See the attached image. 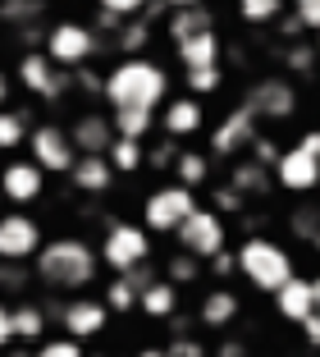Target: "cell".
Wrapping results in <instances>:
<instances>
[{"mask_svg": "<svg viewBox=\"0 0 320 357\" xmlns=\"http://www.w3.org/2000/svg\"><path fill=\"white\" fill-rule=\"evenodd\" d=\"M238 19L252 23V28L279 23V19H284V0H238Z\"/></svg>", "mask_w": 320, "mask_h": 357, "instance_id": "4dcf8cb0", "label": "cell"}, {"mask_svg": "<svg viewBox=\"0 0 320 357\" xmlns=\"http://www.w3.org/2000/svg\"><path fill=\"white\" fill-rule=\"evenodd\" d=\"M165 10H188V5H201V0H160Z\"/></svg>", "mask_w": 320, "mask_h": 357, "instance_id": "c3c4849f", "label": "cell"}, {"mask_svg": "<svg viewBox=\"0 0 320 357\" xmlns=\"http://www.w3.org/2000/svg\"><path fill=\"white\" fill-rule=\"evenodd\" d=\"M243 353H247L243 344H224V348H220V357H243Z\"/></svg>", "mask_w": 320, "mask_h": 357, "instance_id": "681fc988", "label": "cell"}, {"mask_svg": "<svg viewBox=\"0 0 320 357\" xmlns=\"http://www.w3.org/2000/svg\"><path fill=\"white\" fill-rule=\"evenodd\" d=\"M32 261H37V275H42L46 289L73 294V289H87L96 280V252L83 238H51V243H42V252Z\"/></svg>", "mask_w": 320, "mask_h": 357, "instance_id": "7a4b0ae2", "label": "cell"}, {"mask_svg": "<svg viewBox=\"0 0 320 357\" xmlns=\"http://www.w3.org/2000/svg\"><path fill=\"white\" fill-rule=\"evenodd\" d=\"M211 178V156L206 151H178L174 156V183H183V188H201Z\"/></svg>", "mask_w": 320, "mask_h": 357, "instance_id": "d4e9b609", "label": "cell"}, {"mask_svg": "<svg viewBox=\"0 0 320 357\" xmlns=\"http://www.w3.org/2000/svg\"><path fill=\"white\" fill-rule=\"evenodd\" d=\"M46 192V174L32 160H10L0 169V197H10L14 206H32Z\"/></svg>", "mask_w": 320, "mask_h": 357, "instance_id": "9a60e30c", "label": "cell"}, {"mask_svg": "<svg viewBox=\"0 0 320 357\" xmlns=\"http://www.w3.org/2000/svg\"><path fill=\"white\" fill-rule=\"evenodd\" d=\"M42 51L55 69L69 74V69H87V64H92V55L101 51V37H96V28H87V23L64 19V23H51V28H46Z\"/></svg>", "mask_w": 320, "mask_h": 357, "instance_id": "277c9868", "label": "cell"}, {"mask_svg": "<svg viewBox=\"0 0 320 357\" xmlns=\"http://www.w3.org/2000/svg\"><path fill=\"white\" fill-rule=\"evenodd\" d=\"M146 257H151V238H146V229H142V225L114 220L110 229H105V238H101V257H96V261H105L110 271L128 275L133 266H142Z\"/></svg>", "mask_w": 320, "mask_h": 357, "instance_id": "52a82bcc", "label": "cell"}, {"mask_svg": "<svg viewBox=\"0 0 320 357\" xmlns=\"http://www.w3.org/2000/svg\"><path fill=\"white\" fill-rule=\"evenodd\" d=\"M275 312L284 316V321H293V326H302V321L316 312V298H311V280H298V275H293V280L275 294Z\"/></svg>", "mask_w": 320, "mask_h": 357, "instance_id": "ffe728a7", "label": "cell"}, {"mask_svg": "<svg viewBox=\"0 0 320 357\" xmlns=\"http://www.w3.org/2000/svg\"><path fill=\"white\" fill-rule=\"evenodd\" d=\"M69 178H73V188L87 192V197H105V192L114 188V169H110L105 156H78L73 169H69Z\"/></svg>", "mask_w": 320, "mask_h": 357, "instance_id": "ac0fdd59", "label": "cell"}, {"mask_svg": "<svg viewBox=\"0 0 320 357\" xmlns=\"http://www.w3.org/2000/svg\"><path fill=\"white\" fill-rule=\"evenodd\" d=\"M302 335H307V344H311V348H320V316H316V312L302 321Z\"/></svg>", "mask_w": 320, "mask_h": 357, "instance_id": "bcb514c9", "label": "cell"}, {"mask_svg": "<svg viewBox=\"0 0 320 357\" xmlns=\"http://www.w3.org/2000/svg\"><path fill=\"white\" fill-rule=\"evenodd\" d=\"M174 55L183 69H211V64H220V55H224V42H220V32H197V37H188V42H174Z\"/></svg>", "mask_w": 320, "mask_h": 357, "instance_id": "d6986e66", "label": "cell"}, {"mask_svg": "<svg viewBox=\"0 0 320 357\" xmlns=\"http://www.w3.org/2000/svg\"><path fill=\"white\" fill-rule=\"evenodd\" d=\"M133 307H137V289L119 275V280L105 289V312H133Z\"/></svg>", "mask_w": 320, "mask_h": 357, "instance_id": "e575fe53", "label": "cell"}, {"mask_svg": "<svg viewBox=\"0 0 320 357\" xmlns=\"http://www.w3.org/2000/svg\"><path fill=\"white\" fill-rule=\"evenodd\" d=\"M19 83L28 87L32 96H42V101H60V96H69V74L55 69V64L46 60V51H23L19 55Z\"/></svg>", "mask_w": 320, "mask_h": 357, "instance_id": "7c38bea8", "label": "cell"}, {"mask_svg": "<svg viewBox=\"0 0 320 357\" xmlns=\"http://www.w3.org/2000/svg\"><path fill=\"white\" fill-rule=\"evenodd\" d=\"M174 238H178V248H183L188 257H197V261H211L215 252H224V238H229L224 215H215L211 206H197L192 215H188V220L174 229Z\"/></svg>", "mask_w": 320, "mask_h": 357, "instance_id": "ba28073f", "label": "cell"}, {"mask_svg": "<svg viewBox=\"0 0 320 357\" xmlns=\"http://www.w3.org/2000/svg\"><path fill=\"white\" fill-rule=\"evenodd\" d=\"M234 266L247 275V284H257L261 294H279L293 280V257L279 248L275 238H247L238 248Z\"/></svg>", "mask_w": 320, "mask_h": 357, "instance_id": "3957f363", "label": "cell"}, {"mask_svg": "<svg viewBox=\"0 0 320 357\" xmlns=\"http://www.w3.org/2000/svg\"><path fill=\"white\" fill-rule=\"evenodd\" d=\"M28 160L42 169V174H69L73 160H78V151H73L64 124H51V119L32 124V133H28Z\"/></svg>", "mask_w": 320, "mask_h": 357, "instance_id": "8992f818", "label": "cell"}, {"mask_svg": "<svg viewBox=\"0 0 320 357\" xmlns=\"http://www.w3.org/2000/svg\"><path fill=\"white\" fill-rule=\"evenodd\" d=\"M10 339H14V316H10V307L0 303V348L10 344Z\"/></svg>", "mask_w": 320, "mask_h": 357, "instance_id": "ee69618b", "label": "cell"}, {"mask_svg": "<svg viewBox=\"0 0 320 357\" xmlns=\"http://www.w3.org/2000/svg\"><path fill=\"white\" fill-rule=\"evenodd\" d=\"M42 252V225L28 211H5L0 215V261H28Z\"/></svg>", "mask_w": 320, "mask_h": 357, "instance_id": "8fae6325", "label": "cell"}, {"mask_svg": "<svg viewBox=\"0 0 320 357\" xmlns=\"http://www.w3.org/2000/svg\"><path fill=\"white\" fill-rule=\"evenodd\" d=\"M105 160H110L114 174H137V169L146 165V147L133 142V137H114L110 151H105Z\"/></svg>", "mask_w": 320, "mask_h": 357, "instance_id": "484cf974", "label": "cell"}, {"mask_svg": "<svg viewBox=\"0 0 320 357\" xmlns=\"http://www.w3.org/2000/svg\"><path fill=\"white\" fill-rule=\"evenodd\" d=\"M137 357H165V353H160V348H142V353H137Z\"/></svg>", "mask_w": 320, "mask_h": 357, "instance_id": "816d5d0a", "label": "cell"}, {"mask_svg": "<svg viewBox=\"0 0 320 357\" xmlns=\"http://www.w3.org/2000/svg\"><path fill=\"white\" fill-rule=\"evenodd\" d=\"M243 105L252 110V119H266V124H284V119L298 115V87L289 78H257L243 96Z\"/></svg>", "mask_w": 320, "mask_h": 357, "instance_id": "9c48e42d", "label": "cell"}, {"mask_svg": "<svg viewBox=\"0 0 320 357\" xmlns=\"http://www.w3.org/2000/svg\"><path fill=\"white\" fill-rule=\"evenodd\" d=\"M110 128H114V137L146 142V133L155 128V115H151V110H114V115H110Z\"/></svg>", "mask_w": 320, "mask_h": 357, "instance_id": "f1b7e54d", "label": "cell"}, {"mask_svg": "<svg viewBox=\"0 0 320 357\" xmlns=\"http://www.w3.org/2000/svg\"><path fill=\"white\" fill-rule=\"evenodd\" d=\"M174 156H178V151H174V142H160L155 151H146V160H151L155 169H174Z\"/></svg>", "mask_w": 320, "mask_h": 357, "instance_id": "60d3db41", "label": "cell"}, {"mask_svg": "<svg viewBox=\"0 0 320 357\" xmlns=\"http://www.w3.org/2000/svg\"><path fill=\"white\" fill-rule=\"evenodd\" d=\"M211 271H215L220 280H224V275H234L238 266H234V257H229V252H215V257H211Z\"/></svg>", "mask_w": 320, "mask_h": 357, "instance_id": "f6af8a7d", "label": "cell"}, {"mask_svg": "<svg viewBox=\"0 0 320 357\" xmlns=\"http://www.w3.org/2000/svg\"><path fill=\"white\" fill-rule=\"evenodd\" d=\"M69 142L78 156H105L114 142V128H110V115H101V110H83V115L69 119Z\"/></svg>", "mask_w": 320, "mask_h": 357, "instance_id": "5bb4252c", "label": "cell"}, {"mask_svg": "<svg viewBox=\"0 0 320 357\" xmlns=\"http://www.w3.org/2000/svg\"><path fill=\"white\" fill-rule=\"evenodd\" d=\"M270 178H275L284 192H311V188H320V156L307 151L302 142L298 147H284L279 160L270 165Z\"/></svg>", "mask_w": 320, "mask_h": 357, "instance_id": "30bf717a", "label": "cell"}, {"mask_svg": "<svg viewBox=\"0 0 320 357\" xmlns=\"http://www.w3.org/2000/svg\"><path fill=\"white\" fill-rule=\"evenodd\" d=\"M279 60H284V69H289V74H311V69H316V60H320V51L311 42H284Z\"/></svg>", "mask_w": 320, "mask_h": 357, "instance_id": "d6a6232c", "label": "cell"}, {"mask_svg": "<svg viewBox=\"0 0 320 357\" xmlns=\"http://www.w3.org/2000/svg\"><path fill=\"white\" fill-rule=\"evenodd\" d=\"M101 96L114 110H151L155 115V105L169 101V74L146 55H133V60H119L101 78Z\"/></svg>", "mask_w": 320, "mask_h": 357, "instance_id": "6da1fadb", "label": "cell"}, {"mask_svg": "<svg viewBox=\"0 0 320 357\" xmlns=\"http://www.w3.org/2000/svg\"><path fill=\"white\" fill-rule=\"evenodd\" d=\"M60 321H64V335L78 344V339L101 335L105 321H110V312H105V303H96V298H78V303H64Z\"/></svg>", "mask_w": 320, "mask_h": 357, "instance_id": "2e32d148", "label": "cell"}, {"mask_svg": "<svg viewBox=\"0 0 320 357\" xmlns=\"http://www.w3.org/2000/svg\"><path fill=\"white\" fill-rule=\"evenodd\" d=\"M165 357H206V348L197 344V339H188V335H178L174 344L165 348Z\"/></svg>", "mask_w": 320, "mask_h": 357, "instance_id": "ab89813d", "label": "cell"}, {"mask_svg": "<svg viewBox=\"0 0 320 357\" xmlns=\"http://www.w3.org/2000/svg\"><path fill=\"white\" fill-rule=\"evenodd\" d=\"M101 10L114 14V19L124 23V19H137V14L146 10V0H101Z\"/></svg>", "mask_w": 320, "mask_h": 357, "instance_id": "74e56055", "label": "cell"}, {"mask_svg": "<svg viewBox=\"0 0 320 357\" xmlns=\"http://www.w3.org/2000/svg\"><path fill=\"white\" fill-rule=\"evenodd\" d=\"M311 298H316V316H320V280H311Z\"/></svg>", "mask_w": 320, "mask_h": 357, "instance_id": "f907efd6", "label": "cell"}, {"mask_svg": "<svg viewBox=\"0 0 320 357\" xmlns=\"http://www.w3.org/2000/svg\"><path fill=\"white\" fill-rule=\"evenodd\" d=\"M14 339H42V330H46V312L37 303H23V307H14Z\"/></svg>", "mask_w": 320, "mask_h": 357, "instance_id": "1f68e13d", "label": "cell"}, {"mask_svg": "<svg viewBox=\"0 0 320 357\" xmlns=\"http://www.w3.org/2000/svg\"><path fill=\"white\" fill-rule=\"evenodd\" d=\"M211 28H215V14H211L206 5H188V10H169V19H165L169 42H188V37H197V32H211Z\"/></svg>", "mask_w": 320, "mask_h": 357, "instance_id": "44dd1931", "label": "cell"}, {"mask_svg": "<svg viewBox=\"0 0 320 357\" xmlns=\"http://www.w3.org/2000/svg\"><path fill=\"white\" fill-rule=\"evenodd\" d=\"M270 169L266 165H257V160H238L234 165V178H229V188L238 192V197H266L270 192Z\"/></svg>", "mask_w": 320, "mask_h": 357, "instance_id": "7402d4cb", "label": "cell"}, {"mask_svg": "<svg viewBox=\"0 0 320 357\" xmlns=\"http://www.w3.org/2000/svg\"><path fill=\"white\" fill-rule=\"evenodd\" d=\"M10 105V78H5V69H0V110Z\"/></svg>", "mask_w": 320, "mask_h": 357, "instance_id": "7dc6e473", "label": "cell"}, {"mask_svg": "<svg viewBox=\"0 0 320 357\" xmlns=\"http://www.w3.org/2000/svg\"><path fill=\"white\" fill-rule=\"evenodd\" d=\"M293 19H298L302 32H320V0H293Z\"/></svg>", "mask_w": 320, "mask_h": 357, "instance_id": "d590c367", "label": "cell"}, {"mask_svg": "<svg viewBox=\"0 0 320 357\" xmlns=\"http://www.w3.org/2000/svg\"><path fill=\"white\" fill-rule=\"evenodd\" d=\"M10 357H28V353H10Z\"/></svg>", "mask_w": 320, "mask_h": 357, "instance_id": "db71d44e", "label": "cell"}, {"mask_svg": "<svg viewBox=\"0 0 320 357\" xmlns=\"http://www.w3.org/2000/svg\"><path fill=\"white\" fill-rule=\"evenodd\" d=\"M78 92L101 96V74H92V69H78Z\"/></svg>", "mask_w": 320, "mask_h": 357, "instance_id": "7bdbcfd3", "label": "cell"}, {"mask_svg": "<svg viewBox=\"0 0 320 357\" xmlns=\"http://www.w3.org/2000/svg\"><path fill=\"white\" fill-rule=\"evenodd\" d=\"M46 14V0H0V23L10 28H32Z\"/></svg>", "mask_w": 320, "mask_h": 357, "instance_id": "f546056e", "label": "cell"}, {"mask_svg": "<svg viewBox=\"0 0 320 357\" xmlns=\"http://www.w3.org/2000/svg\"><path fill=\"white\" fill-rule=\"evenodd\" d=\"M151 42V23L137 14V19H124L119 28H114V51H124V60H133V55H142V46Z\"/></svg>", "mask_w": 320, "mask_h": 357, "instance_id": "83f0119b", "label": "cell"}, {"mask_svg": "<svg viewBox=\"0 0 320 357\" xmlns=\"http://www.w3.org/2000/svg\"><path fill=\"white\" fill-rule=\"evenodd\" d=\"M37 357H83V348L73 344V339H51V344L37 348Z\"/></svg>", "mask_w": 320, "mask_h": 357, "instance_id": "f35d334b", "label": "cell"}, {"mask_svg": "<svg viewBox=\"0 0 320 357\" xmlns=\"http://www.w3.org/2000/svg\"><path fill=\"white\" fill-rule=\"evenodd\" d=\"M316 133H320V128H316Z\"/></svg>", "mask_w": 320, "mask_h": 357, "instance_id": "9f6ffc18", "label": "cell"}, {"mask_svg": "<svg viewBox=\"0 0 320 357\" xmlns=\"http://www.w3.org/2000/svg\"><path fill=\"white\" fill-rule=\"evenodd\" d=\"M155 124L165 128V137L174 142V137H192V133H201L206 115H201V101H192V96H174V101H165V115L155 119Z\"/></svg>", "mask_w": 320, "mask_h": 357, "instance_id": "e0dca14e", "label": "cell"}, {"mask_svg": "<svg viewBox=\"0 0 320 357\" xmlns=\"http://www.w3.org/2000/svg\"><path fill=\"white\" fill-rule=\"evenodd\" d=\"M201 5H206V0H201Z\"/></svg>", "mask_w": 320, "mask_h": 357, "instance_id": "11a10c76", "label": "cell"}, {"mask_svg": "<svg viewBox=\"0 0 320 357\" xmlns=\"http://www.w3.org/2000/svg\"><path fill=\"white\" fill-rule=\"evenodd\" d=\"M220 87H224V64H211V69H188V92H192V101L220 92Z\"/></svg>", "mask_w": 320, "mask_h": 357, "instance_id": "836d02e7", "label": "cell"}, {"mask_svg": "<svg viewBox=\"0 0 320 357\" xmlns=\"http://www.w3.org/2000/svg\"><path fill=\"white\" fill-rule=\"evenodd\" d=\"M28 133H32V115L28 110H0V151H19L23 142H28Z\"/></svg>", "mask_w": 320, "mask_h": 357, "instance_id": "4316f807", "label": "cell"}, {"mask_svg": "<svg viewBox=\"0 0 320 357\" xmlns=\"http://www.w3.org/2000/svg\"><path fill=\"white\" fill-rule=\"evenodd\" d=\"M192 211H197V192L192 188H183V183H160V188L142 202V229L174 234Z\"/></svg>", "mask_w": 320, "mask_h": 357, "instance_id": "5b68a950", "label": "cell"}, {"mask_svg": "<svg viewBox=\"0 0 320 357\" xmlns=\"http://www.w3.org/2000/svg\"><path fill=\"white\" fill-rule=\"evenodd\" d=\"M201 326H211V330H224L229 321L238 316V298L229 294V289H211L206 298H201Z\"/></svg>", "mask_w": 320, "mask_h": 357, "instance_id": "cb8c5ba5", "label": "cell"}, {"mask_svg": "<svg viewBox=\"0 0 320 357\" xmlns=\"http://www.w3.org/2000/svg\"><path fill=\"white\" fill-rule=\"evenodd\" d=\"M238 206H243V197H238L229 183H224V188H215V215H220V211H238Z\"/></svg>", "mask_w": 320, "mask_h": 357, "instance_id": "b9f144b4", "label": "cell"}, {"mask_svg": "<svg viewBox=\"0 0 320 357\" xmlns=\"http://www.w3.org/2000/svg\"><path fill=\"white\" fill-rule=\"evenodd\" d=\"M197 271H201V266H197V257H188V252H178V257H169V284H192L197 280Z\"/></svg>", "mask_w": 320, "mask_h": 357, "instance_id": "8d00e7d4", "label": "cell"}, {"mask_svg": "<svg viewBox=\"0 0 320 357\" xmlns=\"http://www.w3.org/2000/svg\"><path fill=\"white\" fill-rule=\"evenodd\" d=\"M316 51H320V32H316Z\"/></svg>", "mask_w": 320, "mask_h": 357, "instance_id": "f5cc1de1", "label": "cell"}, {"mask_svg": "<svg viewBox=\"0 0 320 357\" xmlns=\"http://www.w3.org/2000/svg\"><path fill=\"white\" fill-rule=\"evenodd\" d=\"M137 307H142L146 316H155V321H169L174 307H178V289L169 280H155V284H146L142 294H137Z\"/></svg>", "mask_w": 320, "mask_h": 357, "instance_id": "603a6c76", "label": "cell"}, {"mask_svg": "<svg viewBox=\"0 0 320 357\" xmlns=\"http://www.w3.org/2000/svg\"><path fill=\"white\" fill-rule=\"evenodd\" d=\"M257 137H261V133H257V119H252V110H247V105H238V110H229V115L215 124L206 156H211V160H215V156H238V151H247Z\"/></svg>", "mask_w": 320, "mask_h": 357, "instance_id": "4fadbf2b", "label": "cell"}]
</instances>
